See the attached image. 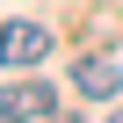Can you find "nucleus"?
<instances>
[{"label": "nucleus", "mask_w": 123, "mask_h": 123, "mask_svg": "<svg viewBox=\"0 0 123 123\" xmlns=\"http://www.w3.org/2000/svg\"><path fill=\"white\" fill-rule=\"evenodd\" d=\"M73 87H80L87 101H109V94L123 87V65H116V58H80V65H73Z\"/></svg>", "instance_id": "nucleus-3"}, {"label": "nucleus", "mask_w": 123, "mask_h": 123, "mask_svg": "<svg viewBox=\"0 0 123 123\" xmlns=\"http://www.w3.org/2000/svg\"><path fill=\"white\" fill-rule=\"evenodd\" d=\"M51 58V29L43 22H7L0 29V65L7 73H29V65H43Z\"/></svg>", "instance_id": "nucleus-1"}, {"label": "nucleus", "mask_w": 123, "mask_h": 123, "mask_svg": "<svg viewBox=\"0 0 123 123\" xmlns=\"http://www.w3.org/2000/svg\"><path fill=\"white\" fill-rule=\"evenodd\" d=\"M0 116H15V123H43V116H58V94H51L43 80H7Z\"/></svg>", "instance_id": "nucleus-2"}]
</instances>
